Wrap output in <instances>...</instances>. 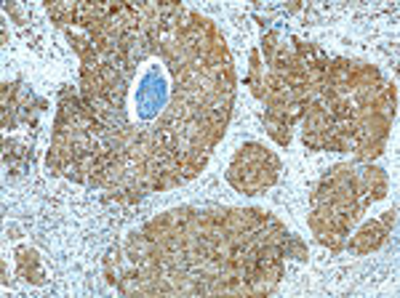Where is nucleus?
Returning a JSON list of instances; mask_svg holds the SVG:
<instances>
[{"instance_id":"10","label":"nucleus","mask_w":400,"mask_h":298,"mask_svg":"<svg viewBox=\"0 0 400 298\" xmlns=\"http://www.w3.org/2000/svg\"><path fill=\"white\" fill-rule=\"evenodd\" d=\"M283 46H286V43H283V37H280L278 32H267V35L261 37V51H264V62H267V64H272V59L278 56Z\"/></svg>"},{"instance_id":"3","label":"nucleus","mask_w":400,"mask_h":298,"mask_svg":"<svg viewBox=\"0 0 400 298\" xmlns=\"http://www.w3.org/2000/svg\"><path fill=\"white\" fill-rule=\"evenodd\" d=\"M17 272L33 285H46V272L40 266V256L33 248H19L17 250Z\"/></svg>"},{"instance_id":"7","label":"nucleus","mask_w":400,"mask_h":298,"mask_svg":"<svg viewBox=\"0 0 400 298\" xmlns=\"http://www.w3.org/2000/svg\"><path fill=\"white\" fill-rule=\"evenodd\" d=\"M384 144H387V139H363L358 141L352 155H355L358 162H371V160H376L384 152Z\"/></svg>"},{"instance_id":"2","label":"nucleus","mask_w":400,"mask_h":298,"mask_svg":"<svg viewBox=\"0 0 400 298\" xmlns=\"http://www.w3.org/2000/svg\"><path fill=\"white\" fill-rule=\"evenodd\" d=\"M390 237V229L384 227L379 218H374V221H365L363 227L358 229L352 237H347V245L345 250L349 253H355V256H365V253H374V250H379L384 245V240Z\"/></svg>"},{"instance_id":"6","label":"nucleus","mask_w":400,"mask_h":298,"mask_svg":"<svg viewBox=\"0 0 400 298\" xmlns=\"http://www.w3.org/2000/svg\"><path fill=\"white\" fill-rule=\"evenodd\" d=\"M3 160H6V165L11 168V171H19L21 165H24V160H27V147L21 144V141H3Z\"/></svg>"},{"instance_id":"11","label":"nucleus","mask_w":400,"mask_h":298,"mask_svg":"<svg viewBox=\"0 0 400 298\" xmlns=\"http://www.w3.org/2000/svg\"><path fill=\"white\" fill-rule=\"evenodd\" d=\"M379 221H382L384 227L392 232V229H395V224H398V205H392V211L382 213V218H379Z\"/></svg>"},{"instance_id":"8","label":"nucleus","mask_w":400,"mask_h":298,"mask_svg":"<svg viewBox=\"0 0 400 298\" xmlns=\"http://www.w3.org/2000/svg\"><path fill=\"white\" fill-rule=\"evenodd\" d=\"M264 128H267V133H270V139L275 141L278 147H288L291 144V125L278 120V118H267L264 115Z\"/></svg>"},{"instance_id":"1","label":"nucleus","mask_w":400,"mask_h":298,"mask_svg":"<svg viewBox=\"0 0 400 298\" xmlns=\"http://www.w3.org/2000/svg\"><path fill=\"white\" fill-rule=\"evenodd\" d=\"M280 176V160L267 152L261 144H243L229 162L227 181L243 194H259L270 189Z\"/></svg>"},{"instance_id":"5","label":"nucleus","mask_w":400,"mask_h":298,"mask_svg":"<svg viewBox=\"0 0 400 298\" xmlns=\"http://www.w3.org/2000/svg\"><path fill=\"white\" fill-rule=\"evenodd\" d=\"M245 83L251 86V93L261 102V99H264V64H261L259 48L251 51V64H248V77H245Z\"/></svg>"},{"instance_id":"9","label":"nucleus","mask_w":400,"mask_h":298,"mask_svg":"<svg viewBox=\"0 0 400 298\" xmlns=\"http://www.w3.org/2000/svg\"><path fill=\"white\" fill-rule=\"evenodd\" d=\"M283 256L286 259H296V261H307V245L288 232V237H286V243H283Z\"/></svg>"},{"instance_id":"4","label":"nucleus","mask_w":400,"mask_h":298,"mask_svg":"<svg viewBox=\"0 0 400 298\" xmlns=\"http://www.w3.org/2000/svg\"><path fill=\"white\" fill-rule=\"evenodd\" d=\"M125 263H128V259H125V250L123 248H110L105 256V277L110 285H118L121 282V274L123 269H125Z\"/></svg>"}]
</instances>
